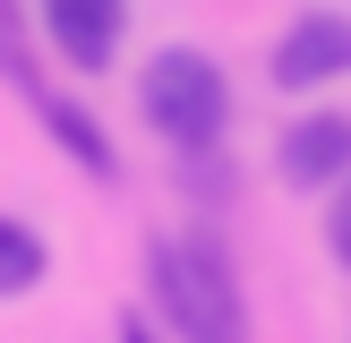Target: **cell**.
I'll return each instance as SVG.
<instances>
[{"instance_id": "1", "label": "cell", "mask_w": 351, "mask_h": 343, "mask_svg": "<svg viewBox=\"0 0 351 343\" xmlns=\"http://www.w3.org/2000/svg\"><path fill=\"white\" fill-rule=\"evenodd\" d=\"M146 283L180 343H249V300H240V274L215 240H154Z\"/></svg>"}, {"instance_id": "2", "label": "cell", "mask_w": 351, "mask_h": 343, "mask_svg": "<svg viewBox=\"0 0 351 343\" xmlns=\"http://www.w3.org/2000/svg\"><path fill=\"white\" fill-rule=\"evenodd\" d=\"M137 112H146V129L171 137L180 154H206V146H223V129H232V78H223L215 51L163 43L146 69H137Z\"/></svg>"}, {"instance_id": "3", "label": "cell", "mask_w": 351, "mask_h": 343, "mask_svg": "<svg viewBox=\"0 0 351 343\" xmlns=\"http://www.w3.org/2000/svg\"><path fill=\"white\" fill-rule=\"evenodd\" d=\"M351 78V17L343 9H308L283 26V43H274V86L283 95H326V86Z\"/></svg>"}, {"instance_id": "4", "label": "cell", "mask_w": 351, "mask_h": 343, "mask_svg": "<svg viewBox=\"0 0 351 343\" xmlns=\"http://www.w3.org/2000/svg\"><path fill=\"white\" fill-rule=\"evenodd\" d=\"M274 172H283V189H300V198L343 189L351 180V112H300L283 129V146H274Z\"/></svg>"}, {"instance_id": "5", "label": "cell", "mask_w": 351, "mask_h": 343, "mask_svg": "<svg viewBox=\"0 0 351 343\" xmlns=\"http://www.w3.org/2000/svg\"><path fill=\"white\" fill-rule=\"evenodd\" d=\"M120 26H129V0H43V34L69 69H112L120 51Z\"/></svg>"}, {"instance_id": "6", "label": "cell", "mask_w": 351, "mask_h": 343, "mask_svg": "<svg viewBox=\"0 0 351 343\" xmlns=\"http://www.w3.org/2000/svg\"><path fill=\"white\" fill-rule=\"evenodd\" d=\"M9 69H17V86H26V103H34V112H43V129L60 137V146L77 154V163L95 172V180H112V172H120V154H112V137H103V129H95V120H86V112H77V103H69V95H51V86L34 78L26 60H9Z\"/></svg>"}, {"instance_id": "7", "label": "cell", "mask_w": 351, "mask_h": 343, "mask_svg": "<svg viewBox=\"0 0 351 343\" xmlns=\"http://www.w3.org/2000/svg\"><path fill=\"white\" fill-rule=\"evenodd\" d=\"M43 232L34 223H17V215H0V300H17V292H34L43 283Z\"/></svg>"}, {"instance_id": "8", "label": "cell", "mask_w": 351, "mask_h": 343, "mask_svg": "<svg viewBox=\"0 0 351 343\" xmlns=\"http://www.w3.org/2000/svg\"><path fill=\"white\" fill-rule=\"evenodd\" d=\"M326 240H335V257L351 266V180H343V198H335V215H326Z\"/></svg>"}, {"instance_id": "9", "label": "cell", "mask_w": 351, "mask_h": 343, "mask_svg": "<svg viewBox=\"0 0 351 343\" xmlns=\"http://www.w3.org/2000/svg\"><path fill=\"white\" fill-rule=\"evenodd\" d=\"M120 343H154V326H146V309H129V318H120Z\"/></svg>"}]
</instances>
